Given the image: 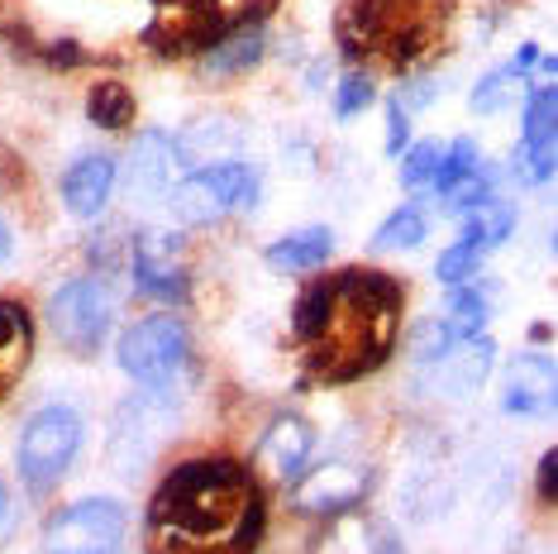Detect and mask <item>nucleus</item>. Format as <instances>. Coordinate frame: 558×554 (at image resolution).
<instances>
[{"instance_id":"1","label":"nucleus","mask_w":558,"mask_h":554,"mask_svg":"<svg viewBox=\"0 0 558 554\" xmlns=\"http://www.w3.org/2000/svg\"><path fill=\"white\" fill-rule=\"evenodd\" d=\"M401 287L377 268H344L306 282L291 311L301 359L315 383H359L401 339Z\"/></svg>"},{"instance_id":"2","label":"nucleus","mask_w":558,"mask_h":554,"mask_svg":"<svg viewBox=\"0 0 558 554\" xmlns=\"http://www.w3.org/2000/svg\"><path fill=\"white\" fill-rule=\"evenodd\" d=\"M268 526L258 473L239 459L201 455L162 473L148 497V554H253Z\"/></svg>"},{"instance_id":"3","label":"nucleus","mask_w":558,"mask_h":554,"mask_svg":"<svg viewBox=\"0 0 558 554\" xmlns=\"http://www.w3.org/2000/svg\"><path fill=\"white\" fill-rule=\"evenodd\" d=\"M263 201V172L244 158H215L196 172H182L168 186V206L182 225H220L244 216Z\"/></svg>"},{"instance_id":"4","label":"nucleus","mask_w":558,"mask_h":554,"mask_svg":"<svg viewBox=\"0 0 558 554\" xmlns=\"http://www.w3.org/2000/svg\"><path fill=\"white\" fill-rule=\"evenodd\" d=\"M82 439H86L82 411H72L68 401H48V407H39L20 425V445H15L20 483L29 487L34 497L53 493L62 478L72 473V463H77Z\"/></svg>"},{"instance_id":"5","label":"nucleus","mask_w":558,"mask_h":554,"mask_svg":"<svg viewBox=\"0 0 558 554\" xmlns=\"http://www.w3.org/2000/svg\"><path fill=\"white\" fill-rule=\"evenodd\" d=\"M186 359H192V330H186V321L168 316V311L124 325L116 339L120 373L134 377L138 387H172L182 377Z\"/></svg>"},{"instance_id":"6","label":"nucleus","mask_w":558,"mask_h":554,"mask_svg":"<svg viewBox=\"0 0 558 554\" xmlns=\"http://www.w3.org/2000/svg\"><path fill=\"white\" fill-rule=\"evenodd\" d=\"M116 287L106 277H68L48 297V325L72 354H96L116 325Z\"/></svg>"},{"instance_id":"7","label":"nucleus","mask_w":558,"mask_h":554,"mask_svg":"<svg viewBox=\"0 0 558 554\" xmlns=\"http://www.w3.org/2000/svg\"><path fill=\"white\" fill-rule=\"evenodd\" d=\"M130 535L120 497H77L44 521V554H116Z\"/></svg>"},{"instance_id":"8","label":"nucleus","mask_w":558,"mask_h":554,"mask_svg":"<svg viewBox=\"0 0 558 554\" xmlns=\"http://www.w3.org/2000/svg\"><path fill=\"white\" fill-rule=\"evenodd\" d=\"M558 162V92L554 82L525 86V116H520V144H515V182L520 186H549Z\"/></svg>"},{"instance_id":"9","label":"nucleus","mask_w":558,"mask_h":554,"mask_svg":"<svg viewBox=\"0 0 558 554\" xmlns=\"http://www.w3.org/2000/svg\"><path fill=\"white\" fill-rule=\"evenodd\" d=\"M172 393L168 387H144L130 407H120V421H116V431H110V445H106V455L120 463L124 473H138L148 459H154V449H158V439H168L172 431Z\"/></svg>"},{"instance_id":"10","label":"nucleus","mask_w":558,"mask_h":554,"mask_svg":"<svg viewBox=\"0 0 558 554\" xmlns=\"http://www.w3.org/2000/svg\"><path fill=\"white\" fill-rule=\"evenodd\" d=\"M373 493V473L367 463L353 459H329L320 469L291 478V511L306 516H349L363 507V497Z\"/></svg>"},{"instance_id":"11","label":"nucleus","mask_w":558,"mask_h":554,"mask_svg":"<svg viewBox=\"0 0 558 554\" xmlns=\"http://www.w3.org/2000/svg\"><path fill=\"white\" fill-rule=\"evenodd\" d=\"M134 287L148 301H182L192 292V273H186V244L172 230H144L134 239Z\"/></svg>"},{"instance_id":"12","label":"nucleus","mask_w":558,"mask_h":554,"mask_svg":"<svg viewBox=\"0 0 558 554\" xmlns=\"http://www.w3.org/2000/svg\"><path fill=\"white\" fill-rule=\"evenodd\" d=\"M492 369H497V339L468 335L459 345L444 349V354L421 363V383L435 397H473V393H482Z\"/></svg>"},{"instance_id":"13","label":"nucleus","mask_w":558,"mask_h":554,"mask_svg":"<svg viewBox=\"0 0 558 554\" xmlns=\"http://www.w3.org/2000/svg\"><path fill=\"white\" fill-rule=\"evenodd\" d=\"M315 455V425L306 416L296 411H282L268 421V431L258 435V449H253V459H258V473L272 478V483H291V478L306 473V463Z\"/></svg>"},{"instance_id":"14","label":"nucleus","mask_w":558,"mask_h":554,"mask_svg":"<svg viewBox=\"0 0 558 554\" xmlns=\"http://www.w3.org/2000/svg\"><path fill=\"white\" fill-rule=\"evenodd\" d=\"M116 182H120V162L110 158V154H82V158H72L68 168H62V178H58V192H62V206H68V216L96 220L100 210L110 206V196H116Z\"/></svg>"},{"instance_id":"15","label":"nucleus","mask_w":558,"mask_h":554,"mask_svg":"<svg viewBox=\"0 0 558 554\" xmlns=\"http://www.w3.org/2000/svg\"><path fill=\"white\" fill-rule=\"evenodd\" d=\"M501 411L506 416H544L554 411V359L549 354H520L501 373Z\"/></svg>"},{"instance_id":"16","label":"nucleus","mask_w":558,"mask_h":554,"mask_svg":"<svg viewBox=\"0 0 558 554\" xmlns=\"http://www.w3.org/2000/svg\"><path fill=\"white\" fill-rule=\"evenodd\" d=\"M329 258H335V230L329 225H301V230H287L282 239H272L263 249V263L282 277H311Z\"/></svg>"},{"instance_id":"17","label":"nucleus","mask_w":558,"mask_h":554,"mask_svg":"<svg viewBox=\"0 0 558 554\" xmlns=\"http://www.w3.org/2000/svg\"><path fill=\"white\" fill-rule=\"evenodd\" d=\"M544 68V72H554V62L539 53L535 44H525L511 62H501L497 72H487V77H477L473 86V96H468V106H473V116H497V110H506L515 96H525V86H530V72Z\"/></svg>"},{"instance_id":"18","label":"nucleus","mask_w":558,"mask_h":554,"mask_svg":"<svg viewBox=\"0 0 558 554\" xmlns=\"http://www.w3.org/2000/svg\"><path fill=\"white\" fill-rule=\"evenodd\" d=\"M182 148L168 130H148L134 138V154H130V182L134 192L144 196H168V186L182 178Z\"/></svg>"},{"instance_id":"19","label":"nucleus","mask_w":558,"mask_h":554,"mask_svg":"<svg viewBox=\"0 0 558 554\" xmlns=\"http://www.w3.org/2000/svg\"><path fill=\"white\" fill-rule=\"evenodd\" d=\"M34 359V321L20 301H0V397L20 383Z\"/></svg>"},{"instance_id":"20","label":"nucleus","mask_w":558,"mask_h":554,"mask_svg":"<svg viewBox=\"0 0 558 554\" xmlns=\"http://www.w3.org/2000/svg\"><path fill=\"white\" fill-rule=\"evenodd\" d=\"M263 53H268V29L248 24V29H234V34H225L220 44H210L201 68H206V77H239V72L258 68Z\"/></svg>"},{"instance_id":"21","label":"nucleus","mask_w":558,"mask_h":554,"mask_svg":"<svg viewBox=\"0 0 558 554\" xmlns=\"http://www.w3.org/2000/svg\"><path fill=\"white\" fill-rule=\"evenodd\" d=\"M482 172H487V162H482V148L473 144V138H453V144L439 148V168H435V182H429V192L439 196V206H449V201L459 196L468 182H477Z\"/></svg>"},{"instance_id":"22","label":"nucleus","mask_w":558,"mask_h":554,"mask_svg":"<svg viewBox=\"0 0 558 554\" xmlns=\"http://www.w3.org/2000/svg\"><path fill=\"white\" fill-rule=\"evenodd\" d=\"M429 239V216L425 206H415V201H405L397 206L391 216L373 230V254H405V249H421Z\"/></svg>"},{"instance_id":"23","label":"nucleus","mask_w":558,"mask_h":554,"mask_svg":"<svg viewBox=\"0 0 558 554\" xmlns=\"http://www.w3.org/2000/svg\"><path fill=\"white\" fill-rule=\"evenodd\" d=\"M335 554H401V540L391 531L387 521H377V516H353L344 531L335 535Z\"/></svg>"},{"instance_id":"24","label":"nucleus","mask_w":558,"mask_h":554,"mask_svg":"<svg viewBox=\"0 0 558 554\" xmlns=\"http://www.w3.org/2000/svg\"><path fill=\"white\" fill-rule=\"evenodd\" d=\"M86 116L100 130H124V124L134 120V96L124 92L120 82H100L92 86V96H86Z\"/></svg>"},{"instance_id":"25","label":"nucleus","mask_w":558,"mask_h":554,"mask_svg":"<svg viewBox=\"0 0 558 554\" xmlns=\"http://www.w3.org/2000/svg\"><path fill=\"white\" fill-rule=\"evenodd\" d=\"M439 138H411V144L401 148V186L405 192H429V182H435V168H439Z\"/></svg>"},{"instance_id":"26","label":"nucleus","mask_w":558,"mask_h":554,"mask_svg":"<svg viewBox=\"0 0 558 554\" xmlns=\"http://www.w3.org/2000/svg\"><path fill=\"white\" fill-rule=\"evenodd\" d=\"M482 258H487V254H482V249L473 244V239H468V234H459V239H453V244H449V249H444V254H439V263H435V277H439L444 287L473 282V277L482 273Z\"/></svg>"},{"instance_id":"27","label":"nucleus","mask_w":558,"mask_h":554,"mask_svg":"<svg viewBox=\"0 0 558 554\" xmlns=\"http://www.w3.org/2000/svg\"><path fill=\"white\" fill-rule=\"evenodd\" d=\"M373 100H377L373 77H363V72H349V77H339V86H335V116L339 120H353V116H363Z\"/></svg>"},{"instance_id":"28","label":"nucleus","mask_w":558,"mask_h":554,"mask_svg":"<svg viewBox=\"0 0 558 554\" xmlns=\"http://www.w3.org/2000/svg\"><path fill=\"white\" fill-rule=\"evenodd\" d=\"M405 144H411V116H405L401 100L391 96V100H387V154L397 158Z\"/></svg>"},{"instance_id":"29","label":"nucleus","mask_w":558,"mask_h":554,"mask_svg":"<svg viewBox=\"0 0 558 554\" xmlns=\"http://www.w3.org/2000/svg\"><path fill=\"white\" fill-rule=\"evenodd\" d=\"M554 493H558V455L554 449H544L539 455V497L554 502Z\"/></svg>"},{"instance_id":"30","label":"nucleus","mask_w":558,"mask_h":554,"mask_svg":"<svg viewBox=\"0 0 558 554\" xmlns=\"http://www.w3.org/2000/svg\"><path fill=\"white\" fill-rule=\"evenodd\" d=\"M10 249H15V234H10V225H5V220H0V268H5Z\"/></svg>"},{"instance_id":"31","label":"nucleus","mask_w":558,"mask_h":554,"mask_svg":"<svg viewBox=\"0 0 558 554\" xmlns=\"http://www.w3.org/2000/svg\"><path fill=\"white\" fill-rule=\"evenodd\" d=\"M5 511H10V493H5V483H0V521H5Z\"/></svg>"}]
</instances>
